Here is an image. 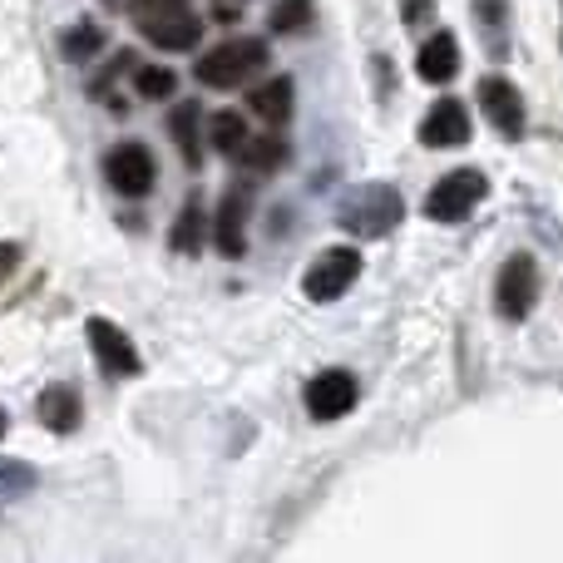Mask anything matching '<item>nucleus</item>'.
Returning a JSON list of instances; mask_svg holds the SVG:
<instances>
[{"label": "nucleus", "mask_w": 563, "mask_h": 563, "mask_svg": "<svg viewBox=\"0 0 563 563\" xmlns=\"http://www.w3.org/2000/svg\"><path fill=\"white\" fill-rule=\"evenodd\" d=\"M420 144L426 148H455L470 144V114L460 99H435L430 114L420 119Z\"/></svg>", "instance_id": "obj_11"}, {"label": "nucleus", "mask_w": 563, "mask_h": 563, "mask_svg": "<svg viewBox=\"0 0 563 563\" xmlns=\"http://www.w3.org/2000/svg\"><path fill=\"white\" fill-rule=\"evenodd\" d=\"M267 65V45L253 35H238V40H223L218 49H208L198 59V79L213 89H233V85H247L257 69Z\"/></svg>", "instance_id": "obj_2"}, {"label": "nucleus", "mask_w": 563, "mask_h": 563, "mask_svg": "<svg viewBox=\"0 0 563 563\" xmlns=\"http://www.w3.org/2000/svg\"><path fill=\"white\" fill-rule=\"evenodd\" d=\"M243 139H247V124L238 109H218V114L208 119V144H213L223 158H233L238 148H243Z\"/></svg>", "instance_id": "obj_19"}, {"label": "nucleus", "mask_w": 563, "mask_h": 563, "mask_svg": "<svg viewBox=\"0 0 563 563\" xmlns=\"http://www.w3.org/2000/svg\"><path fill=\"white\" fill-rule=\"evenodd\" d=\"M311 25V0H277L273 5V30L277 35H297Z\"/></svg>", "instance_id": "obj_23"}, {"label": "nucleus", "mask_w": 563, "mask_h": 563, "mask_svg": "<svg viewBox=\"0 0 563 563\" xmlns=\"http://www.w3.org/2000/svg\"><path fill=\"white\" fill-rule=\"evenodd\" d=\"M406 218V203L390 184H366V188H351L336 208V223L351 228L356 238H386L396 233V223Z\"/></svg>", "instance_id": "obj_1"}, {"label": "nucleus", "mask_w": 563, "mask_h": 563, "mask_svg": "<svg viewBox=\"0 0 563 563\" xmlns=\"http://www.w3.org/2000/svg\"><path fill=\"white\" fill-rule=\"evenodd\" d=\"M25 489H35V470L0 455V505H5V499H20Z\"/></svg>", "instance_id": "obj_22"}, {"label": "nucleus", "mask_w": 563, "mask_h": 563, "mask_svg": "<svg viewBox=\"0 0 563 563\" xmlns=\"http://www.w3.org/2000/svg\"><path fill=\"white\" fill-rule=\"evenodd\" d=\"M356 277H361V253L356 247H327V253L301 273V291H307L311 301H336Z\"/></svg>", "instance_id": "obj_6"}, {"label": "nucleus", "mask_w": 563, "mask_h": 563, "mask_svg": "<svg viewBox=\"0 0 563 563\" xmlns=\"http://www.w3.org/2000/svg\"><path fill=\"white\" fill-rule=\"evenodd\" d=\"M247 218H253V184H233L218 203L213 218V243L223 257H243L247 253Z\"/></svg>", "instance_id": "obj_8"}, {"label": "nucleus", "mask_w": 563, "mask_h": 563, "mask_svg": "<svg viewBox=\"0 0 563 563\" xmlns=\"http://www.w3.org/2000/svg\"><path fill=\"white\" fill-rule=\"evenodd\" d=\"M174 89H178L174 69H164V65H139L134 69V95L139 99H174Z\"/></svg>", "instance_id": "obj_21"}, {"label": "nucleus", "mask_w": 563, "mask_h": 563, "mask_svg": "<svg viewBox=\"0 0 563 563\" xmlns=\"http://www.w3.org/2000/svg\"><path fill=\"white\" fill-rule=\"evenodd\" d=\"M174 253H184V257H198L203 253V203L198 198H188L184 203V213H178V223H174Z\"/></svg>", "instance_id": "obj_20"}, {"label": "nucleus", "mask_w": 563, "mask_h": 563, "mask_svg": "<svg viewBox=\"0 0 563 563\" xmlns=\"http://www.w3.org/2000/svg\"><path fill=\"white\" fill-rule=\"evenodd\" d=\"M485 194H489V178L479 174V168H455V174H445L430 188L426 218H435V223H465V218L485 203Z\"/></svg>", "instance_id": "obj_3"}, {"label": "nucleus", "mask_w": 563, "mask_h": 563, "mask_svg": "<svg viewBox=\"0 0 563 563\" xmlns=\"http://www.w3.org/2000/svg\"><path fill=\"white\" fill-rule=\"evenodd\" d=\"M356 376L351 371H321V376H311L307 380V410H311V420H341V416H351L356 410Z\"/></svg>", "instance_id": "obj_10"}, {"label": "nucleus", "mask_w": 563, "mask_h": 563, "mask_svg": "<svg viewBox=\"0 0 563 563\" xmlns=\"http://www.w3.org/2000/svg\"><path fill=\"white\" fill-rule=\"evenodd\" d=\"M104 178L119 188L124 198H144L154 188L158 168H154V154L144 144H114L104 158Z\"/></svg>", "instance_id": "obj_9"}, {"label": "nucleus", "mask_w": 563, "mask_h": 563, "mask_svg": "<svg viewBox=\"0 0 563 563\" xmlns=\"http://www.w3.org/2000/svg\"><path fill=\"white\" fill-rule=\"evenodd\" d=\"M539 301V263L529 253H515L495 277V311L505 321H525Z\"/></svg>", "instance_id": "obj_4"}, {"label": "nucleus", "mask_w": 563, "mask_h": 563, "mask_svg": "<svg viewBox=\"0 0 563 563\" xmlns=\"http://www.w3.org/2000/svg\"><path fill=\"white\" fill-rule=\"evenodd\" d=\"M15 263H20V243H0V282L15 273Z\"/></svg>", "instance_id": "obj_25"}, {"label": "nucleus", "mask_w": 563, "mask_h": 563, "mask_svg": "<svg viewBox=\"0 0 563 563\" xmlns=\"http://www.w3.org/2000/svg\"><path fill=\"white\" fill-rule=\"evenodd\" d=\"M198 114H203V109H198L194 99H184V104L168 114V134H174V144H178V154H184L188 168L203 164V148H198Z\"/></svg>", "instance_id": "obj_17"}, {"label": "nucleus", "mask_w": 563, "mask_h": 563, "mask_svg": "<svg viewBox=\"0 0 563 563\" xmlns=\"http://www.w3.org/2000/svg\"><path fill=\"white\" fill-rule=\"evenodd\" d=\"M400 20L406 25H430L435 20V0H400Z\"/></svg>", "instance_id": "obj_24"}, {"label": "nucleus", "mask_w": 563, "mask_h": 563, "mask_svg": "<svg viewBox=\"0 0 563 563\" xmlns=\"http://www.w3.org/2000/svg\"><path fill=\"white\" fill-rule=\"evenodd\" d=\"M287 154L291 148H287V139L282 134H247L243 148H238L233 158L247 168V174H277V168L287 164Z\"/></svg>", "instance_id": "obj_16"}, {"label": "nucleus", "mask_w": 563, "mask_h": 563, "mask_svg": "<svg viewBox=\"0 0 563 563\" xmlns=\"http://www.w3.org/2000/svg\"><path fill=\"white\" fill-rule=\"evenodd\" d=\"M85 336H89V351H95V361L104 366V376L129 380V376H139V371H144V356H139V346L124 336V327H119V321L89 317L85 321Z\"/></svg>", "instance_id": "obj_5"}, {"label": "nucleus", "mask_w": 563, "mask_h": 563, "mask_svg": "<svg viewBox=\"0 0 563 563\" xmlns=\"http://www.w3.org/2000/svg\"><path fill=\"white\" fill-rule=\"evenodd\" d=\"M479 109H485V119L499 129V139H525L529 109H525V95H519L515 79H505V75L479 79Z\"/></svg>", "instance_id": "obj_7"}, {"label": "nucleus", "mask_w": 563, "mask_h": 563, "mask_svg": "<svg viewBox=\"0 0 563 563\" xmlns=\"http://www.w3.org/2000/svg\"><path fill=\"white\" fill-rule=\"evenodd\" d=\"M139 30H144V40H154L158 49H194L198 40H203V20H198L194 10H174V15L148 20V25H139Z\"/></svg>", "instance_id": "obj_14"}, {"label": "nucleus", "mask_w": 563, "mask_h": 563, "mask_svg": "<svg viewBox=\"0 0 563 563\" xmlns=\"http://www.w3.org/2000/svg\"><path fill=\"white\" fill-rule=\"evenodd\" d=\"M59 49H65V59L85 65V59H95L99 49H104V25H99V20H75V25L59 35Z\"/></svg>", "instance_id": "obj_18"}, {"label": "nucleus", "mask_w": 563, "mask_h": 563, "mask_svg": "<svg viewBox=\"0 0 563 563\" xmlns=\"http://www.w3.org/2000/svg\"><path fill=\"white\" fill-rule=\"evenodd\" d=\"M416 75L426 79V85H450V79L460 75V40L450 35V30H435V35L420 45Z\"/></svg>", "instance_id": "obj_13"}, {"label": "nucleus", "mask_w": 563, "mask_h": 563, "mask_svg": "<svg viewBox=\"0 0 563 563\" xmlns=\"http://www.w3.org/2000/svg\"><path fill=\"white\" fill-rule=\"evenodd\" d=\"M40 426L49 430V435H75L79 430V416H85V406H79V390L75 386H45L40 390V406H35Z\"/></svg>", "instance_id": "obj_12"}, {"label": "nucleus", "mask_w": 563, "mask_h": 563, "mask_svg": "<svg viewBox=\"0 0 563 563\" xmlns=\"http://www.w3.org/2000/svg\"><path fill=\"white\" fill-rule=\"evenodd\" d=\"M297 89H291V79L287 75H277V79H267V85H257L253 89V114L263 119V124H273V129H282V124H291V114H297Z\"/></svg>", "instance_id": "obj_15"}, {"label": "nucleus", "mask_w": 563, "mask_h": 563, "mask_svg": "<svg viewBox=\"0 0 563 563\" xmlns=\"http://www.w3.org/2000/svg\"><path fill=\"white\" fill-rule=\"evenodd\" d=\"M5 426H10V420H5V410H0V440H5Z\"/></svg>", "instance_id": "obj_26"}]
</instances>
